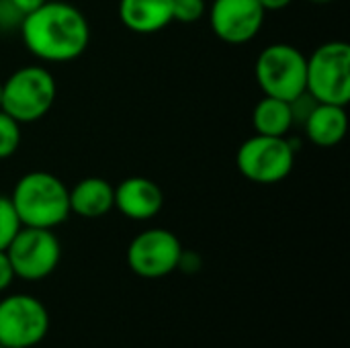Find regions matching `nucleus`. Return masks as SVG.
Segmentation results:
<instances>
[{"label": "nucleus", "mask_w": 350, "mask_h": 348, "mask_svg": "<svg viewBox=\"0 0 350 348\" xmlns=\"http://www.w3.org/2000/svg\"><path fill=\"white\" fill-rule=\"evenodd\" d=\"M267 10L258 0H213L209 4V25L213 35L230 45L252 41L262 25Z\"/></svg>", "instance_id": "9d476101"}, {"label": "nucleus", "mask_w": 350, "mask_h": 348, "mask_svg": "<svg viewBox=\"0 0 350 348\" xmlns=\"http://www.w3.org/2000/svg\"><path fill=\"white\" fill-rule=\"evenodd\" d=\"M18 29L31 55L47 64L78 59L90 43L88 18L66 0H47L25 14Z\"/></svg>", "instance_id": "f257e3e1"}, {"label": "nucleus", "mask_w": 350, "mask_h": 348, "mask_svg": "<svg viewBox=\"0 0 350 348\" xmlns=\"http://www.w3.org/2000/svg\"><path fill=\"white\" fill-rule=\"evenodd\" d=\"M57 96V82L43 66H23L2 82V111L21 125L43 119Z\"/></svg>", "instance_id": "7ed1b4c3"}, {"label": "nucleus", "mask_w": 350, "mask_h": 348, "mask_svg": "<svg viewBox=\"0 0 350 348\" xmlns=\"http://www.w3.org/2000/svg\"><path fill=\"white\" fill-rule=\"evenodd\" d=\"M0 107H2V80H0Z\"/></svg>", "instance_id": "393cba45"}, {"label": "nucleus", "mask_w": 350, "mask_h": 348, "mask_svg": "<svg viewBox=\"0 0 350 348\" xmlns=\"http://www.w3.org/2000/svg\"><path fill=\"white\" fill-rule=\"evenodd\" d=\"M252 127L260 135L287 137L293 127L289 103L275 96H262L252 109Z\"/></svg>", "instance_id": "2eb2a0df"}, {"label": "nucleus", "mask_w": 350, "mask_h": 348, "mask_svg": "<svg viewBox=\"0 0 350 348\" xmlns=\"http://www.w3.org/2000/svg\"><path fill=\"white\" fill-rule=\"evenodd\" d=\"M260 6L267 10V12H277V10H283L287 8L293 0H258Z\"/></svg>", "instance_id": "5701e85b"}, {"label": "nucleus", "mask_w": 350, "mask_h": 348, "mask_svg": "<svg viewBox=\"0 0 350 348\" xmlns=\"http://www.w3.org/2000/svg\"><path fill=\"white\" fill-rule=\"evenodd\" d=\"M318 105V101L308 92L304 90L299 96H295L293 101H289V107H291V115H293V125H304V121L310 117V113L314 111V107Z\"/></svg>", "instance_id": "6ab92c4d"}, {"label": "nucleus", "mask_w": 350, "mask_h": 348, "mask_svg": "<svg viewBox=\"0 0 350 348\" xmlns=\"http://www.w3.org/2000/svg\"><path fill=\"white\" fill-rule=\"evenodd\" d=\"M178 236L166 228H150L139 232L127 246V267L142 279H164L178 271L183 254Z\"/></svg>", "instance_id": "1a4fd4ad"}, {"label": "nucleus", "mask_w": 350, "mask_h": 348, "mask_svg": "<svg viewBox=\"0 0 350 348\" xmlns=\"http://www.w3.org/2000/svg\"><path fill=\"white\" fill-rule=\"evenodd\" d=\"M21 219L10 203V197L0 195V250H6L16 232L21 230Z\"/></svg>", "instance_id": "f3484780"}, {"label": "nucleus", "mask_w": 350, "mask_h": 348, "mask_svg": "<svg viewBox=\"0 0 350 348\" xmlns=\"http://www.w3.org/2000/svg\"><path fill=\"white\" fill-rule=\"evenodd\" d=\"M119 18L137 35H152L172 21V0H119Z\"/></svg>", "instance_id": "ddd939ff"}, {"label": "nucleus", "mask_w": 350, "mask_h": 348, "mask_svg": "<svg viewBox=\"0 0 350 348\" xmlns=\"http://www.w3.org/2000/svg\"><path fill=\"white\" fill-rule=\"evenodd\" d=\"M306 90L328 105L349 107L350 103V45L347 41L322 43L306 55Z\"/></svg>", "instance_id": "20e7f679"}, {"label": "nucleus", "mask_w": 350, "mask_h": 348, "mask_svg": "<svg viewBox=\"0 0 350 348\" xmlns=\"http://www.w3.org/2000/svg\"><path fill=\"white\" fill-rule=\"evenodd\" d=\"M49 332V312L41 299L29 293H12L0 299V345L33 348Z\"/></svg>", "instance_id": "0eeeda50"}, {"label": "nucleus", "mask_w": 350, "mask_h": 348, "mask_svg": "<svg viewBox=\"0 0 350 348\" xmlns=\"http://www.w3.org/2000/svg\"><path fill=\"white\" fill-rule=\"evenodd\" d=\"M115 209V187L100 176H86L70 189V213L98 219Z\"/></svg>", "instance_id": "f8f14e48"}, {"label": "nucleus", "mask_w": 350, "mask_h": 348, "mask_svg": "<svg viewBox=\"0 0 350 348\" xmlns=\"http://www.w3.org/2000/svg\"><path fill=\"white\" fill-rule=\"evenodd\" d=\"M14 279H16V277H14L12 265H10V260H8V256H6V250H0V293L6 291V289L12 285Z\"/></svg>", "instance_id": "aec40b11"}, {"label": "nucleus", "mask_w": 350, "mask_h": 348, "mask_svg": "<svg viewBox=\"0 0 350 348\" xmlns=\"http://www.w3.org/2000/svg\"><path fill=\"white\" fill-rule=\"evenodd\" d=\"M201 256L197 252H191V250H183L180 254V260H178V269L185 271V273H197L201 269Z\"/></svg>", "instance_id": "412c9836"}, {"label": "nucleus", "mask_w": 350, "mask_h": 348, "mask_svg": "<svg viewBox=\"0 0 350 348\" xmlns=\"http://www.w3.org/2000/svg\"><path fill=\"white\" fill-rule=\"evenodd\" d=\"M207 12V0H172V21L193 25Z\"/></svg>", "instance_id": "a211bd4d"}, {"label": "nucleus", "mask_w": 350, "mask_h": 348, "mask_svg": "<svg viewBox=\"0 0 350 348\" xmlns=\"http://www.w3.org/2000/svg\"><path fill=\"white\" fill-rule=\"evenodd\" d=\"M304 129L308 139L318 148H334L338 146L349 131V115L347 107L318 103L310 117L304 121Z\"/></svg>", "instance_id": "4468645a"}, {"label": "nucleus", "mask_w": 350, "mask_h": 348, "mask_svg": "<svg viewBox=\"0 0 350 348\" xmlns=\"http://www.w3.org/2000/svg\"><path fill=\"white\" fill-rule=\"evenodd\" d=\"M47 0H10V4L25 16L29 12H33L35 8H39L41 4H45Z\"/></svg>", "instance_id": "4be33fe9"}, {"label": "nucleus", "mask_w": 350, "mask_h": 348, "mask_svg": "<svg viewBox=\"0 0 350 348\" xmlns=\"http://www.w3.org/2000/svg\"><path fill=\"white\" fill-rule=\"evenodd\" d=\"M0 348H4V347H2V345H0Z\"/></svg>", "instance_id": "a878e982"}, {"label": "nucleus", "mask_w": 350, "mask_h": 348, "mask_svg": "<svg viewBox=\"0 0 350 348\" xmlns=\"http://www.w3.org/2000/svg\"><path fill=\"white\" fill-rule=\"evenodd\" d=\"M308 57L289 43L267 45L254 64V76L265 96L293 101L306 90Z\"/></svg>", "instance_id": "39448f33"}, {"label": "nucleus", "mask_w": 350, "mask_h": 348, "mask_svg": "<svg viewBox=\"0 0 350 348\" xmlns=\"http://www.w3.org/2000/svg\"><path fill=\"white\" fill-rule=\"evenodd\" d=\"M14 277L35 283L55 273L62 260V244L53 230L21 228L6 248Z\"/></svg>", "instance_id": "6e6552de"}, {"label": "nucleus", "mask_w": 350, "mask_h": 348, "mask_svg": "<svg viewBox=\"0 0 350 348\" xmlns=\"http://www.w3.org/2000/svg\"><path fill=\"white\" fill-rule=\"evenodd\" d=\"M10 203L25 228L55 230L70 213V189L66 183L45 170L23 174L10 195Z\"/></svg>", "instance_id": "f03ea898"}, {"label": "nucleus", "mask_w": 350, "mask_h": 348, "mask_svg": "<svg viewBox=\"0 0 350 348\" xmlns=\"http://www.w3.org/2000/svg\"><path fill=\"white\" fill-rule=\"evenodd\" d=\"M236 166L250 183L277 185L285 180L295 166L293 142L287 137L254 133L238 148Z\"/></svg>", "instance_id": "423d86ee"}, {"label": "nucleus", "mask_w": 350, "mask_h": 348, "mask_svg": "<svg viewBox=\"0 0 350 348\" xmlns=\"http://www.w3.org/2000/svg\"><path fill=\"white\" fill-rule=\"evenodd\" d=\"M21 123L0 109V160L14 156L21 146Z\"/></svg>", "instance_id": "dca6fc26"}, {"label": "nucleus", "mask_w": 350, "mask_h": 348, "mask_svg": "<svg viewBox=\"0 0 350 348\" xmlns=\"http://www.w3.org/2000/svg\"><path fill=\"white\" fill-rule=\"evenodd\" d=\"M164 207L158 183L146 176H129L115 187V209L131 222H150Z\"/></svg>", "instance_id": "9b49d317"}, {"label": "nucleus", "mask_w": 350, "mask_h": 348, "mask_svg": "<svg viewBox=\"0 0 350 348\" xmlns=\"http://www.w3.org/2000/svg\"><path fill=\"white\" fill-rule=\"evenodd\" d=\"M308 2H312V4H330V2H334V0H308Z\"/></svg>", "instance_id": "b1692460"}]
</instances>
